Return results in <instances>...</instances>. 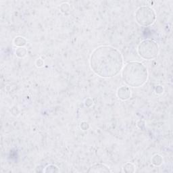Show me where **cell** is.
<instances>
[{"instance_id": "6da1fadb", "label": "cell", "mask_w": 173, "mask_h": 173, "mask_svg": "<svg viewBox=\"0 0 173 173\" xmlns=\"http://www.w3.org/2000/svg\"><path fill=\"white\" fill-rule=\"evenodd\" d=\"M89 63L97 75L102 78H111L122 70L123 58L118 49L111 46H100L91 53Z\"/></svg>"}, {"instance_id": "52a82bcc", "label": "cell", "mask_w": 173, "mask_h": 173, "mask_svg": "<svg viewBox=\"0 0 173 173\" xmlns=\"http://www.w3.org/2000/svg\"><path fill=\"white\" fill-rule=\"evenodd\" d=\"M26 43H27V40L24 37H16L14 40V44L20 47L25 46Z\"/></svg>"}, {"instance_id": "8fae6325", "label": "cell", "mask_w": 173, "mask_h": 173, "mask_svg": "<svg viewBox=\"0 0 173 173\" xmlns=\"http://www.w3.org/2000/svg\"><path fill=\"white\" fill-rule=\"evenodd\" d=\"M45 172H58V168L57 166H54V165H49L48 166H47L45 168V170H43Z\"/></svg>"}, {"instance_id": "4fadbf2b", "label": "cell", "mask_w": 173, "mask_h": 173, "mask_svg": "<svg viewBox=\"0 0 173 173\" xmlns=\"http://www.w3.org/2000/svg\"><path fill=\"white\" fill-rule=\"evenodd\" d=\"M43 64H44V62H43V61L41 59H38L36 61V65L38 67H42Z\"/></svg>"}, {"instance_id": "30bf717a", "label": "cell", "mask_w": 173, "mask_h": 173, "mask_svg": "<svg viewBox=\"0 0 173 173\" xmlns=\"http://www.w3.org/2000/svg\"><path fill=\"white\" fill-rule=\"evenodd\" d=\"M27 51L25 47H18L16 51V54L18 57H24L27 55Z\"/></svg>"}, {"instance_id": "7c38bea8", "label": "cell", "mask_w": 173, "mask_h": 173, "mask_svg": "<svg viewBox=\"0 0 173 173\" xmlns=\"http://www.w3.org/2000/svg\"><path fill=\"white\" fill-rule=\"evenodd\" d=\"M81 128L83 129V130H87L89 128V125L87 122H83L81 124Z\"/></svg>"}, {"instance_id": "5b68a950", "label": "cell", "mask_w": 173, "mask_h": 173, "mask_svg": "<svg viewBox=\"0 0 173 173\" xmlns=\"http://www.w3.org/2000/svg\"><path fill=\"white\" fill-rule=\"evenodd\" d=\"M112 171L109 167L106 166L105 164H96L91 166L89 170H87V172H111Z\"/></svg>"}, {"instance_id": "ba28073f", "label": "cell", "mask_w": 173, "mask_h": 173, "mask_svg": "<svg viewBox=\"0 0 173 173\" xmlns=\"http://www.w3.org/2000/svg\"><path fill=\"white\" fill-rule=\"evenodd\" d=\"M162 162H163V159L162 158V156L158 154L155 155V156H153V158L152 159V164H154V166H160V165L162 164Z\"/></svg>"}, {"instance_id": "7a4b0ae2", "label": "cell", "mask_w": 173, "mask_h": 173, "mask_svg": "<svg viewBox=\"0 0 173 173\" xmlns=\"http://www.w3.org/2000/svg\"><path fill=\"white\" fill-rule=\"evenodd\" d=\"M122 77L128 86L139 87L144 85L148 80V69L142 63L131 62L123 68Z\"/></svg>"}, {"instance_id": "277c9868", "label": "cell", "mask_w": 173, "mask_h": 173, "mask_svg": "<svg viewBox=\"0 0 173 173\" xmlns=\"http://www.w3.org/2000/svg\"><path fill=\"white\" fill-rule=\"evenodd\" d=\"M156 18L155 11L149 6L139 8L135 12V20L137 23L144 27L152 25L156 21Z\"/></svg>"}, {"instance_id": "8992f818", "label": "cell", "mask_w": 173, "mask_h": 173, "mask_svg": "<svg viewBox=\"0 0 173 173\" xmlns=\"http://www.w3.org/2000/svg\"><path fill=\"white\" fill-rule=\"evenodd\" d=\"M117 95L121 100H127L131 97V92L130 89L127 86H122L117 91Z\"/></svg>"}, {"instance_id": "3957f363", "label": "cell", "mask_w": 173, "mask_h": 173, "mask_svg": "<svg viewBox=\"0 0 173 173\" xmlns=\"http://www.w3.org/2000/svg\"><path fill=\"white\" fill-rule=\"evenodd\" d=\"M159 46L158 43L150 39L142 41L137 47V52L142 58L150 60L156 58L159 54Z\"/></svg>"}, {"instance_id": "5bb4252c", "label": "cell", "mask_w": 173, "mask_h": 173, "mask_svg": "<svg viewBox=\"0 0 173 173\" xmlns=\"http://www.w3.org/2000/svg\"><path fill=\"white\" fill-rule=\"evenodd\" d=\"M156 91L157 93H163V88L161 86H158L156 89Z\"/></svg>"}, {"instance_id": "9c48e42d", "label": "cell", "mask_w": 173, "mask_h": 173, "mask_svg": "<svg viewBox=\"0 0 173 173\" xmlns=\"http://www.w3.org/2000/svg\"><path fill=\"white\" fill-rule=\"evenodd\" d=\"M123 170L124 172L127 173L129 172H134L135 171V166L133 165L132 163H127L123 166Z\"/></svg>"}]
</instances>
